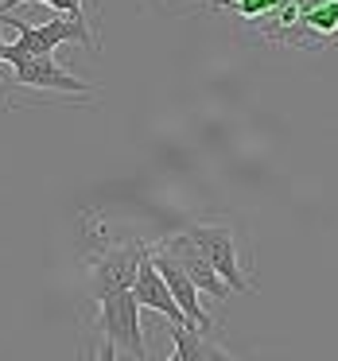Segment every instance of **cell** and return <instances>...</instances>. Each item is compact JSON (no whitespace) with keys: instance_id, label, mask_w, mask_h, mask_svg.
I'll use <instances>...</instances> for the list:
<instances>
[{"instance_id":"1","label":"cell","mask_w":338,"mask_h":361,"mask_svg":"<svg viewBox=\"0 0 338 361\" xmlns=\"http://www.w3.org/2000/svg\"><path fill=\"white\" fill-rule=\"evenodd\" d=\"M86 221L94 233H86L90 241H86V252H82V272H86V295L94 303V299H105L113 291L133 288L140 260L148 257V241H140V237H113L105 229L102 214L97 218L86 214Z\"/></svg>"},{"instance_id":"2","label":"cell","mask_w":338,"mask_h":361,"mask_svg":"<svg viewBox=\"0 0 338 361\" xmlns=\"http://www.w3.org/2000/svg\"><path fill=\"white\" fill-rule=\"evenodd\" d=\"M97 307V322L94 334L102 338V350L97 357H117V353H128V357L144 361L148 357V345H144V326H140V303H136L133 288L113 291L105 299H94Z\"/></svg>"},{"instance_id":"3","label":"cell","mask_w":338,"mask_h":361,"mask_svg":"<svg viewBox=\"0 0 338 361\" xmlns=\"http://www.w3.org/2000/svg\"><path fill=\"white\" fill-rule=\"evenodd\" d=\"M4 24L16 27V43H8L4 47V63H20V59L28 55H55L63 43H82V47L90 51H102V39H97L94 32H90V20L82 16H66V12H59V20H47V24H28V20H8Z\"/></svg>"},{"instance_id":"4","label":"cell","mask_w":338,"mask_h":361,"mask_svg":"<svg viewBox=\"0 0 338 361\" xmlns=\"http://www.w3.org/2000/svg\"><path fill=\"white\" fill-rule=\"evenodd\" d=\"M187 233L203 245V252L210 257V264L218 268V276L229 283V291L237 295H249L253 291V280L245 276L241 268V257H237V233L229 221H191Z\"/></svg>"},{"instance_id":"5","label":"cell","mask_w":338,"mask_h":361,"mask_svg":"<svg viewBox=\"0 0 338 361\" xmlns=\"http://www.w3.org/2000/svg\"><path fill=\"white\" fill-rule=\"evenodd\" d=\"M159 249H167L175 260H179V268L198 283V291H206V295L218 299V303H226V299H229V283L218 276V268L210 264V257L203 252V245H198L187 229H183V233L164 237V241H159Z\"/></svg>"},{"instance_id":"6","label":"cell","mask_w":338,"mask_h":361,"mask_svg":"<svg viewBox=\"0 0 338 361\" xmlns=\"http://www.w3.org/2000/svg\"><path fill=\"white\" fill-rule=\"evenodd\" d=\"M12 71H16V86L24 90H51V94H82V97H90L97 90L94 82H82L71 71H63L55 63V55H28L20 63H12Z\"/></svg>"},{"instance_id":"7","label":"cell","mask_w":338,"mask_h":361,"mask_svg":"<svg viewBox=\"0 0 338 361\" xmlns=\"http://www.w3.org/2000/svg\"><path fill=\"white\" fill-rule=\"evenodd\" d=\"M152 260H156V268L164 272V280H167V288H171L175 303L183 307V314H187V319L195 322L198 330L214 334V330H218V322H214L210 314H206L203 299H198V283H195V280H191V276L179 268V260H175L167 249H159V245H152Z\"/></svg>"},{"instance_id":"8","label":"cell","mask_w":338,"mask_h":361,"mask_svg":"<svg viewBox=\"0 0 338 361\" xmlns=\"http://www.w3.org/2000/svg\"><path fill=\"white\" fill-rule=\"evenodd\" d=\"M133 295H136V303H140V307L164 314L167 322H191L187 314H183V307L175 303V295H171V288H167L164 272H159L156 260H152V245H148V257L140 260V272H136V280H133ZM191 326H195V322H191Z\"/></svg>"},{"instance_id":"9","label":"cell","mask_w":338,"mask_h":361,"mask_svg":"<svg viewBox=\"0 0 338 361\" xmlns=\"http://www.w3.org/2000/svg\"><path fill=\"white\" fill-rule=\"evenodd\" d=\"M338 43V0H299L296 47H330Z\"/></svg>"},{"instance_id":"10","label":"cell","mask_w":338,"mask_h":361,"mask_svg":"<svg viewBox=\"0 0 338 361\" xmlns=\"http://www.w3.org/2000/svg\"><path fill=\"white\" fill-rule=\"evenodd\" d=\"M171 338H175V350H171V361H226L229 353L222 345H214L206 338V330L191 326V322H171Z\"/></svg>"},{"instance_id":"11","label":"cell","mask_w":338,"mask_h":361,"mask_svg":"<svg viewBox=\"0 0 338 361\" xmlns=\"http://www.w3.org/2000/svg\"><path fill=\"white\" fill-rule=\"evenodd\" d=\"M210 8H214V12H234V16L257 24L260 16H268L272 8H280V0H214Z\"/></svg>"},{"instance_id":"12","label":"cell","mask_w":338,"mask_h":361,"mask_svg":"<svg viewBox=\"0 0 338 361\" xmlns=\"http://www.w3.org/2000/svg\"><path fill=\"white\" fill-rule=\"evenodd\" d=\"M280 4H291V0H280Z\"/></svg>"}]
</instances>
